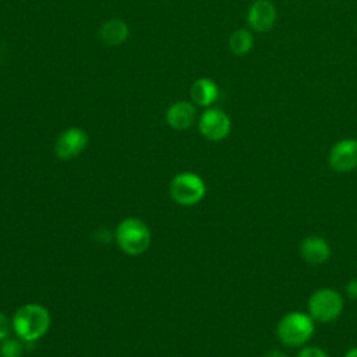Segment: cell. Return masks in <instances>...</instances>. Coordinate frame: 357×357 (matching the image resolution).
Wrapping results in <instances>:
<instances>
[{"instance_id": "1", "label": "cell", "mask_w": 357, "mask_h": 357, "mask_svg": "<svg viewBox=\"0 0 357 357\" xmlns=\"http://www.w3.org/2000/svg\"><path fill=\"white\" fill-rule=\"evenodd\" d=\"M11 325L20 339L33 342L49 331L50 314L43 305L29 303L17 310Z\"/></svg>"}, {"instance_id": "2", "label": "cell", "mask_w": 357, "mask_h": 357, "mask_svg": "<svg viewBox=\"0 0 357 357\" xmlns=\"http://www.w3.org/2000/svg\"><path fill=\"white\" fill-rule=\"evenodd\" d=\"M314 319L308 312L291 311L280 318L276 326V336L287 347L305 346L315 332Z\"/></svg>"}, {"instance_id": "3", "label": "cell", "mask_w": 357, "mask_h": 357, "mask_svg": "<svg viewBox=\"0 0 357 357\" xmlns=\"http://www.w3.org/2000/svg\"><path fill=\"white\" fill-rule=\"evenodd\" d=\"M308 314L311 318L321 324H329L336 321L344 308L343 296L331 287H322L315 290L308 298Z\"/></svg>"}, {"instance_id": "4", "label": "cell", "mask_w": 357, "mask_h": 357, "mask_svg": "<svg viewBox=\"0 0 357 357\" xmlns=\"http://www.w3.org/2000/svg\"><path fill=\"white\" fill-rule=\"evenodd\" d=\"M119 247L128 255L145 252L151 244V231L148 226L137 218H126L116 229Z\"/></svg>"}, {"instance_id": "5", "label": "cell", "mask_w": 357, "mask_h": 357, "mask_svg": "<svg viewBox=\"0 0 357 357\" xmlns=\"http://www.w3.org/2000/svg\"><path fill=\"white\" fill-rule=\"evenodd\" d=\"M205 192L206 187L204 180L191 172L176 174L170 183V195L180 205H195L205 197Z\"/></svg>"}, {"instance_id": "6", "label": "cell", "mask_w": 357, "mask_h": 357, "mask_svg": "<svg viewBox=\"0 0 357 357\" xmlns=\"http://www.w3.org/2000/svg\"><path fill=\"white\" fill-rule=\"evenodd\" d=\"M199 132L209 141L225 139L231 130V121L229 116L220 109H206L198 121Z\"/></svg>"}, {"instance_id": "7", "label": "cell", "mask_w": 357, "mask_h": 357, "mask_svg": "<svg viewBox=\"0 0 357 357\" xmlns=\"http://www.w3.org/2000/svg\"><path fill=\"white\" fill-rule=\"evenodd\" d=\"M329 166L337 173H349L357 169V139L343 138L329 151Z\"/></svg>"}, {"instance_id": "8", "label": "cell", "mask_w": 357, "mask_h": 357, "mask_svg": "<svg viewBox=\"0 0 357 357\" xmlns=\"http://www.w3.org/2000/svg\"><path fill=\"white\" fill-rule=\"evenodd\" d=\"M88 145V135L78 127H71L63 131L54 145V152L59 159L68 160L85 151Z\"/></svg>"}, {"instance_id": "9", "label": "cell", "mask_w": 357, "mask_h": 357, "mask_svg": "<svg viewBox=\"0 0 357 357\" xmlns=\"http://www.w3.org/2000/svg\"><path fill=\"white\" fill-rule=\"evenodd\" d=\"M276 15V7L271 0H255L248 8L247 22L252 31L264 33L272 29Z\"/></svg>"}, {"instance_id": "10", "label": "cell", "mask_w": 357, "mask_h": 357, "mask_svg": "<svg viewBox=\"0 0 357 357\" xmlns=\"http://www.w3.org/2000/svg\"><path fill=\"white\" fill-rule=\"evenodd\" d=\"M301 258L310 265H322L331 257L329 243L317 234L307 236L298 247Z\"/></svg>"}, {"instance_id": "11", "label": "cell", "mask_w": 357, "mask_h": 357, "mask_svg": "<svg viewBox=\"0 0 357 357\" xmlns=\"http://www.w3.org/2000/svg\"><path fill=\"white\" fill-rule=\"evenodd\" d=\"M197 117L195 106L190 102L180 100L173 103L166 112V121L174 130H187Z\"/></svg>"}, {"instance_id": "12", "label": "cell", "mask_w": 357, "mask_h": 357, "mask_svg": "<svg viewBox=\"0 0 357 357\" xmlns=\"http://www.w3.org/2000/svg\"><path fill=\"white\" fill-rule=\"evenodd\" d=\"M190 95L194 103L202 107H208L216 102L219 96V88L216 82L212 81L211 78H198L191 85Z\"/></svg>"}, {"instance_id": "13", "label": "cell", "mask_w": 357, "mask_h": 357, "mask_svg": "<svg viewBox=\"0 0 357 357\" xmlns=\"http://www.w3.org/2000/svg\"><path fill=\"white\" fill-rule=\"evenodd\" d=\"M100 39L109 46H119L128 38V25L119 18H112L106 21L99 31Z\"/></svg>"}, {"instance_id": "14", "label": "cell", "mask_w": 357, "mask_h": 357, "mask_svg": "<svg viewBox=\"0 0 357 357\" xmlns=\"http://www.w3.org/2000/svg\"><path fill=\"white\" fill-rule=\"evenodd\" d=\"M254 45V36L248 29H237L229 38V47L233 54L244 56Z\"/></svg>"}, {"instance_id": "15", "label": "cell", "mask_w": 357, "mask_h": 357, "mask_svg": "<svg viewBox=\"0 0 357 357\" xmlns=\"http://www.w3.org/2000/svg\"><path fill=\"white\" fill-rule=\"evenodd\" d=\"M24 353L22 343L13 337H6L0 344V357H21Z\"/></svg>"}, {"instance_id": "16", "label": "cell", "mask_w": 357, "mask_h": 357, "mask_svg": "<svg viewBox=\"0 0 357 357\" xmlns=\"http://www.w3.org/2000/svg\"><path fill=\"white\" fill-rule=\"evenodd\" d=\"M296 357H329L328 353L318 346H303Z\"/></svg>"}, {"instance_id": "17", "label": "cell", "mask_w": 357, "mask_h": 357, "mask_svg": "<svg viewBox=\"0 0 357 357\" xmlns=\"http://www.w3.org/2000/svg\"><path fill=\"white\" fill-rule=\"evenodd\" d=\"M10 333V322L7 319V317L0 312V340H4Z\"/></svg>"}, {"instance_id": "18", "label": "cell", "mask_w": 357, "mask_h": 357, "mask_svg": "<svg viewBox=\"0 0 357 357\" xmlns=\"http://www.w3.org/2000/svg\"><path fill=\"white\" fill-rule=\"evenodd\" d=\"M346 294H347V297L349 298H351V300H357V278H354V279H351V280H349L347 282V284H346Z\"/></svg>"}, {"instance_id": "19", "label": "cell", "mask_w": 357, "mask_h": 357, "mask_svg": "<svg viewBox=\"0 0 357 357\" xmlns=\"http://www.w3.org/2000/svg\"><path fill=\"white\" fill-rule=\"evenodd\" d=\"M264 357H286V354L282 353V351H279V350H271V351L265 353Z\"/></svg>"}, {"instance_id": "20", "label": "cell", "mask_w": 357, "mask_h": 357, "mask_svg": "<svg viewBox=\"0 0 357 357\" xmlns=\"http://www.w3.org/2000/svg\"><path fill=\"white\" fill-rule=\"evenodd\" d=\"M343 357H357V347H353L349 351H346V354Z\"/></svg>"}]
</instances>
